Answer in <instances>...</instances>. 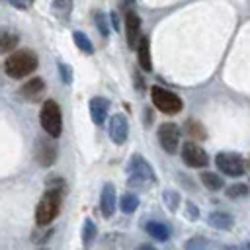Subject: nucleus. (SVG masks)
Returning a JSON list of instances; mask_svg holds the SVG:
<instances>
[{
  "label": "nucleus",
  "mask_w": 250,
  "mask_h": 250,
  "mask_svg": "<svg viewBox=\"0 0 250 250\" xmlns=\"http://www.w3.org/2000/svg\"><path fill=\"white\" fill-rule=\"evenodd\" d=\"M234 250H246V246H244V248H234Z\"/></svg>",
  "instance_id": "obj_32"
},
{
  "label": "nucleus",
  "mask_w": 250,
  "mask_h": 250,
  "mask_svg": "<svg viewBox=\"0 0 250 250\" xmlns=\"http://www.w3.org/2000/svg\"><path fill=\"white\" fill-rule=\"evenodd\" d=\"M88 107H90V117H92V121H94L96 125H104V123H105V117H107L109 102H107L105 98L96 96V98L90 100Z\"/></svg>",
  "instance_id": "obj_13"
},
{
  "label": "nucleus",
  "mask_w": 250,
  "mask_h": 250,
  "mask_svg": "<svg viewBox=\"0 0 250 250\" xmlns=\"http://www.w3.org/2000/svg\"><path fill=\"white\" fill-rule=\"evenodd\" d=\"M59 74H61V80H64V84L72 82V70L66 62H59Z\"/></svg>",
  "instance_id": "obj_29"
},
{
  "label": "nucleus",
  "mask_w": 250,
  "mask_h": 250,
  "mask_svg": "<svg viewBox=\"0 0 250 250\" xmlns=\"http://www.w3.org/2000/svg\"><path fill=\"white\" fill-rule=\"evenodd\" d=\"M41 250H47V248H41Z\"/></svg>",
  "instance_id": "obj_34"
},
{
  "label": "nucleus",
  "mask_w": 250,
  "mask_h": 250,
  "mask_svg": "<svg viewBox=\"0 0 250 250\" xmlns=\"http://www.w3.org/2000/svg\"><path fill=\"white\" fill-rule=\"evenodd\" d=\"M94 23L98 25V31H100L104 37H107V35H109V23H107V18H105V14H102V12H96V16H94Z\"/></svg>",
  "instance_id": "obj_26"
},
{
  "label": "nucleus",
  "mask_w": 250,
  "mask_h": 250,
  "mask_svg": "<svg viewBox=\"0 0 250 250\" xmlns=\"http://www.w3.org/2000/svg\"><path fill=\"white\" fill-rule=\"evenodd\" d=\"M150 98H152V104L156 105V109H160L166 115H174V113L182 111V100L178 98V94H174L166 88L152 86L150 88Z\"/></svg>",
  "instance_id": "obj_5"
},
{
  "label": "nucleus",
  "mask_w": 250,
  "mask_h": 250,
  "mask_svg": "<svg viewBox=\"0 0 250 250\" xmlns=\"http://www.w3.org/2000/svg\"><path fill=\"white\" fill-rule=\"evenodd\" d=\"M139 207V197L135 195V193H123L121 195V199H119V209L123 211V213H133L135 209Z\"/></svg>",
  "instance_id": "obj_21"
},
{
  "label": "nucleus",
  "mask_w": 250,
  "mask_h": 250,
  "mask_svg": "<svg viewBox=\"0 0 250 250\" xmlns=\"http://www.w3.org/2000/svg\"><path fill=\"white\" fill-rule=\"evenodd\" d=\"M107 135L115 145H123L127 141L129 135V121L123 113H115L109 117V125H107Z\"/></svg>",
  "instance_id": "obj_8"
},
{
  "label": "nucleus",
  "mask_w": 250,
  "mask_h": 250,
  "mask_svg": "<svg viewBox=\"0 0 250 250\" xmlns=\"http://www.w3.org/2000/svg\"><path fill=\"white\" fill-rule=\"evenodd\" d=\"M215 164L227 176H242L246 172V162L236 152H219L215 158Z\"/></svg>",
  "instance_id": "obj_6"
},
{
  "label": "nucleus",
  "mask_w": 250,
  "mask_h": 250,
  "mask_svg": "<svg viewBox=\"0 0 250 250\" xmlns=\"http://www.w3.org/2000/svg\"><path fill=\"white\" fill-rule=\"evenodd\" d=\"M25 2H31V0H25Z\"/></svg>",
  "instance_id": "obj_33"
},
{
  "label": "nucleus",
  "mask_w": 250,
  "mask_h": 250,
  "mask_svg": "<svg viewBox=\"0 0 250 250\" xmlns=\"http://www.w3.org/2000/svg\"><path fill=\"white\" fill-rule=\"evenodd\" d=\"M201 182H203V186H205L207 189H211V191H217V189L223 188V180H221V176L215 174V172H201Z\"/></svg>",
  "instance_id": "obj_20"
},
{
  "label": "nucleus",
  "mask_w": 250,
  "mask_h": 250,
  "mask_svg": "<svg viewBox=\"0 0 250 250\" xmlns=\"http://www.w3.org/2000/svg\"><path fill=\"white\" fill-rule=\"evenodd\" d=\"M158 141L166 152H176L180 145V129L176 123H162L158 127Z\"/></svg>",
  "instance_id": "obj_9"
},
{
  "label": "nucleus",
  "mask_w": 250,
  "mask_h": 250,
  "mask_svg": "<svg viewBox=\"0 0 250 250\" xmlns=\"http://www.w3.org/2000/svg\"><path fill=\"white\" fill-rule=\"evenodd\" d=\"M72 41L76 43V47L82 53H86V55H92L94 53V45H92V41L88 39V35L84 31H72Z\"/></svg>",
  "instance_id": "obj_19"
},
{
  "label": "nucleus",
  "mask_w": 250,
  "mask_h": 250,
  "mask_svg": "<svg viewBox=\"0 0 250 250\" xmlns=\"http://www.w3.org/2000/svg\"><path fill=\"white\" fill-rule=\"evenodd\" d=\"M43 92H45V82H43V78H39V76H33L31 80H27V82L20 88V96H21L23 100H27V102L39 100Z\"/></svg>",
  "instance_id": "obj_12"
},
{
  "label": "nucleus",
  "mask_w": 250,
  "mask_h": 250,
  "mask_svg": "<svg viewBox=\"0 0 250 250\" xmlns=\"http://www.w3.org/2000/svg\"><path fill=\"white\" fill-rule=\"evenodd\" d=\"M35 160L45 168L55 164V160H57V145H55V141L39 137L37 143H35Z\"/></svg>",
  "instance_id": "obj_10"
},
{
  "label": "nucleus",
  "mask_w": 250,
  "mask_h": 250,
  "mask_svg": "<svg viewBox=\"0 0 250 250\" xmlns=\"http://www.w3.org/2000/svg\"><path fill=\"white\" fill-rule=\"evenodd\" d=\"M70 12H72V0H53V14L59 20L66 21Z\"/></svg>",
  "instance_id": "obj_18"
},
{
  "label": "nucleus",
  "mask_w": 250,
  "mask_h": 250,
  "mask_svg": "<svg viewBox=\"0 0 250 250\" xmlns=\"http://www.w3.org/2000/svg\"><path fill=\"white\" fill-rule=\"evenodd\" d=\"M135 250H156L154 246H150V244H141V246H137Z\"/></svg>",
  "instance_id": "obj_30"
},
{
  "label": "nucleus",
  "mask_w": 250,
  "mask_h": 250,
  "mask_svg": "<svg viewBox=\"0 0 250 250\" xmlns=\"http://www.w3.org/2000/svg\"><path fill=\"white\" fill-rule=\"evenodd\" d=\"M184 250H211V244L203 236H193L184 244Z\"/></svg>",
  "instance_id": "obj_23"
},
{
  "label": "nucleus",
  "mask_w": 250,
  "mask_h": 250,
  "mask_svg": "<svg viewBox=\"0 0 250 250\" xmlns=\"http://www.w3.org/2000/svg\"><path fill=\"white\" fill-rule=\"evenodd\" d=\"M137 57H139L141 68L148 72L152 68V64H150V45H148V39L146 37H141L139 47H137Z\"/></svg>",
  "instance_id": "obj_17"
},
{
  "label": "nucleus",
  "mask_w": 250,
  "mask_h": 250,
  "mask_svg": "<svg viewBox=\"0 0 250 250\" xmlns=\"http://www.w3.org/2000/svg\"><path fill=\"white\" fill-rule=\"evenodd\" d=\"M207 223H209L213 229L229 230V229L232 227L234 219H232V215H229V213H225V211H215V213H211V215H209Z\"/></svg>",
  "instance_id": "obj_15"
},
{
  "label": "nucleus",
  "mask_w": 250,
  "mask_h": 250,
  "mask_svg": "<svg viewBox=\"0 0 250 250\" xmlns=\"http://www.w3.org/2000/svg\"><path fill=\"white\" fill-rule=\"evenodd\" d=\"M154 182H156V176H154L152 166L141 154H133V158L129 162V184L145 188V186H150Z\"/></svg>",
  "instance_id": "obj_4"
},
{
  "label": "nucleus",
  "mask_w": 250,
  "mask_h": 250,
  "mask_svg": "<svg viewBox=\"0 0 250 250\" xmlns=\"http://www.w3.org/2000/svg\"><path fill=\"white\" fill-rule=\"evenodd\" d=\"M186 133H188L191 139H205V129H203V125L197 123V121H193V119L186 123Z\"/></svg>",
  "instance_id": "obj_24"
},
{
  "label": "nucleus",
  "mask_w": 250,
  "mask_h": 250,
  "mask_svg": "<svg viewBox=\"0 0 250 250\" xmlns=\"http://www.w3.org/2000/svg\"><path fill=\"white\" fill-rule=\"evenodd\" d=\"M125 33H127V43L131 49L139 47L141 41V20L135 12H127L125 14Z\"/></svg>",
  "instance_id": "obj_11"
},
{
  "label": "nucleus",
  "mask_w": 250,
  "mask_h": 250,
  "mask_svg": "<svg viewBox=\"0 0 250 250\" xmlns=\"http://www.w3.org/2000/svg\"><path fill=\"white\" fill-rule=\"evenodd\" d=\"M227 195L229 197H244V195H248V186L246 184H232L227 188Z\"/></svg>",
  "instance_id": "obj_27"
},
{
  "label": "nucleus",
  "mask_w": 250,
  "mask_h": 250,
  "mask_svg": "<svg viewBox=\"0 0 250 250\" xmlns=\"http://www.w3.org/2000/svg\"><path fill=\"white\" fill-rule=\"evenodd\" d=\"M246 250H250V242H248V244H246Z\"/></svg>",
  "instance_id": "obj_31"
},
{
  "label": "nucleus",
  "mask_w": 250,
  "mask_h": 250,
  "mask_svg": "<svg viewBox=\"0 0 250 250\" xmlns=\"http://www.w3.org/2000/svg\"><path fill=\"white\" fill-rule=\"evenodd\" d=\"M39 119H41V125H43L45 133L51 139L61 137V131H62V115H61V107H59V104L55 100L43 102Z\"/></svg>",
  "instance_id": "obj_3"
},
{
  "label": "nucleus",
  "mask_w": 250,
  "mask_h": 250,
  "mask_svg": "<svg viewBox=\"0 0 250 250\" xmlns=\"http://www.w3.org/2000/svg\"><path fill=\"white\" fill-rule=\"evenodd\" d=\"M18 35L16 33H10V31H2V35H0V51L2 53H6V51H10V49H14L16 45H18Z\"/></svg>",
  "instance_id": "obj_22"
},
{
  "label": "nucleus",
  "mask_w": 250,
  "mask_h": 250,
  "mask_svg": "<svg viewBox=\"0 0 250 250\" xmlns=\"http://www.w3.org/2000/svg\"><path fill=\"white\" fill-rule=\"evenodd\" d=\"M145 230H146L152 238L162 240V242L170 238V229H168L164 223H160V221H148V223L145 225Z\"/></svg>",
  "instance_id": "obj_16"
},
{
  "label": "nucleus",
  "mask_w": 250,
  "mask_h": 250,
  "mask_svg": "<svg viewBox=\"0 0 250 250\" xmlns=\"http://www.w3.org/2000/svg\"><path fill=\"white\" fill-rule=\"evenodd\" d=\"M115 188L111 184H105L104 189H102V195H100V209H102V215L104 217H111L113 211H115Z\"/></svg>",
  "instance_id": "obj_14"
},
{
  "label": "nucleus",
  "mask_w": 250,
  "mask_h": 250,
  "mask_svg": "<svg viewBox=\"0 0 250 250\" xmlns=\"http://www.w3.org/2000/svg\"><path fill=\"white\" fill-rule=\"evenodd\" d=\"M182 160L188 166H191V168H203L209 162L207 152L199 145H195L193 141H186L184 143V146H182Z\"/></svg>",
  "instance_id": "obj_7"
},
{
  "label": "nucleus",
  "mask_w": 250,
  "mask_h": 250,
  "mask_svg": "<svg viewBox=\"0 0 250 250\" xmlns=\"http://www.w3.org/2000/svg\"><path fill=\"white\" fill-rule=\"evenodd\" d=\"M62 195H64V182L59 180V178L51 180L47 184L45 195L41 197V201L37 203V209H35V221H37L39 227H47L59 215Z\"/></svg>",
  "instance_id": "obj_1"
},
{
  "label": "nucleus",
  "mask_w": 250,
  "mask_h": 250,
  "mask_svg": "<svg viewBox=\"0 0 250 250\" xmlns=\"http://www.w3.org/2000/svg\"><path fill=\"white\" fill-rule=\"evenodd\" d=\"M178 201H180V195H178L176 191H172V189H166V191H164V203H166V207H168L170 211H176Z\"/></svg>",
  "instance_id": "obj_28"
},
{
  "label": "nucleus",
  "mask_w": 250,
  "mask_h": 250,
  "mask_svg": "<svg viewBox=\"0 0 250 250\" xmlns=\"http://www.w3.org/2000/svg\"><path fill=\"white\" fill-rule=\"evenodd\" d=\"M94 236H96V225H94V221L86 219L84 221V227H82V242L88 246L94 240Z\"/></svg>",
  "instance_id": "obj_25"
},
{
  "label": "nucleus",
  "mask_w": 250,
  "mask_h": 250,
  "mask_svg": "<svg viewBox=\"0 0 250 250\" xmlns=\"http://www.w3.org/2000/svg\"><path fill=\"white\" fill-rule=\"evenodd\" d=\"M35 68H37V55L33 51H27V49H21V51L12 53L6 59V62H4V70L12 78L29 76Z\"/></svg>",
  "instance_id": "obj_2"
}]
</instances>
